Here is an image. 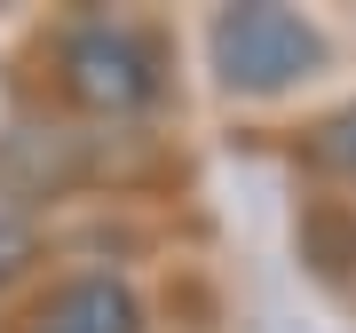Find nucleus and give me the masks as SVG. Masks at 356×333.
I'll return each mask as SVG.
<instances>
[{"label": "nucleus", "mask_w": 356, "mask_h": 333, "mask_svg": "<svg viewBox=\"0 0 356 333\" xmlns=\"http://www.w3.org/2000/svg\"><path fill=\"white\" fill-rule=\"evenodd\" d=\"M64 88L88 103V111H103V119H127V111L151 103L159 64H151V48H143L127 24H79L64 40Z\"/></svg>", "instance_id": "2"}, {"label": "nucleus", "mask_w": 356, "mask_h": 333, "mask_svg": "<svg viewBox=\"0 0 356 333\" xmlns=\"http://www.w3.org/2000/svg\"><path fill=\"white\" fill-rule=\"evenodd\" d=\"M206 64H214V79L229 95H285L325 64V32L293 8H269V0L222 8L206 24Z\"/></svg>", "instance_id": "1"}, {"label": "nucleus", "mask_w": 356, "mask_h": 333, "mask_svg": "<svg viewBox=\"0 0 356 333\" xmlns=\"http://www.w3.org/2000/svg\"><path fill=\"white\" fill-rule=\"evenodd\" d=\"M309 166H325V175L356 183V103H341L332 119H317V127H309Z\"/></svg>", "instance_id": "4"}, {"label": "nucleus", "mask_w": 356, "mask_h": 333, "mask_svg": "<svg viewBox=\"0 0 356 333\" xmlns=\"http://www.w3.org/2000/svg\"><path fill=\"white\" fill-rule=\"evenodd\" d=\"M40 333H143V302L127 278L88 270V278L56 286V302L40 309Z\"/></svg>", "instance_id": "3"}]
</instances>
